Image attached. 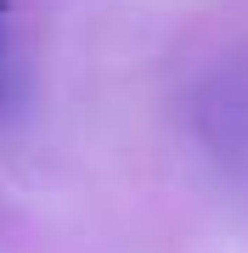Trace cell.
I'll list each match as a JSON object with an SVG mask.
<instances>
[{"instance_id":"obj_1","label":"cell","mask_w":248,"mask_h":253,"mask_svg":"<svg viewBox=\"0 0 248 253\" xmlns=\"http://www.w3.org/2000/svg\"><path fill=\"white\" fill-rule=\"evenodd\" d=\"M6 11H11V0H0V17H6Z\"/></svg>"}]
</instances>
